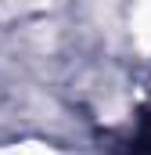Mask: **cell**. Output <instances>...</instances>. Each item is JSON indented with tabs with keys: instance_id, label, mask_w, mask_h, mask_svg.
Wrapping results in <instances>:
<instances>
[{
	"instance_id": "6da1fadb",
	"label": "cell",
	"mask_w": 151,
	"mask_h": 155,
	"mask_svg": "<svg viewBox=\"0 0 151 155\" xmlns=\"http://www.w3.org/2000/svg\"><path fill=\"white\" fill-rule=\"evenodd\" d=\"M122 155H151V112L140 119V126H137V134L126 141V148Z\"/></svg>"
}]
</instances>
